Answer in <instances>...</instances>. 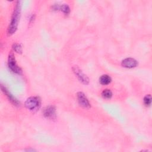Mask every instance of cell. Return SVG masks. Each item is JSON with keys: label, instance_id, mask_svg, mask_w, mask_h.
<instances>
[{"label": "cell", "instance_id": "2", "mask_svg": "<svg viewBox=\"0 0 152 152\" xmlns=\"http://www.w3.org/2000/svg\"><path fill=\"white\" fill-rule=\"evenodd\" d=\"M41 105V100L39 97L32 96L28 97L25 102V106L31 111L37 110Z\"/></svg>", "mask_w": 152, "mask_h": 152}, {"label": "cell", "instance_id": "5", "mask_svg": "<svg viewBox=\"0 0 152 152\" xmlns=\"http://www.w3.org/2000/svg\"><path fill=\"white\" fill-rule=\"evenodd\" d=\"M138 61L132 58H128L122 61L121 65L122 66L127 68H135L138 65Z\"/></svg>", "mask_w": 152, "mask_h": 152}, {"label": "cell", "instance_id": "1", "mask_svg": "<svg viewBox=\"0 0 152 152\" xmlns=\"http://www.w3.org/2000/svg\"><path fill=\"white\" fill-rule=\"evenodd\" d=\"M20 12H21V7H20L19 2H17V4L16 5L14 10V12L11 18L10 24L8 28L7 33L8 35L12 34L16 31L18 26V23L20 20Z\"/></svg>", "mask_w": 152, "mask_h": 152}, {"label": "cell", "instance_id": "11", "mask_svg": "<svg viewBox=\"0 0 152 152\" xmlns=\"http://www.w3.org/2000/svg\"><path fill=\"white\" fill-rule=\"evenodd\" d=\"M56 9L60 10L61 11H62L63 12H64L66 14H68L69 12V11H70L69 7L66 4H63L61 6H59V7L58 6Z\"/></svg>", "mask_w": 152, "mask_h": 152}, {"label": "cell", "instance_id": "4", "mask_svg": "<svg viewBox=\"0 0 152 152\" xmlns=\"http://www.w3.org/2000/svg\"><path fill=\"white\" fill-rule=\"evenodd\" d=\"M77 99L78 102L80 106L84 108H90V104L85 96V94L82 92H78L77 93Z\"/></svg>", "mask_w": 152, "mask_h": 152}, {"label": "cell", "instance_id": "13", "mask_svg": "<svg viewBox=\"0 0 152 152\" xmlns=\"http://www.w3.org/2000/svg\"><path fill=\"white\" fill-rule=\"evenodd\" d=\"M13 49L14 50L17 52V53H21L22 52V48H21V46L19 44H14V46H13Z\"/></svg>", "mask_w": 152, "mask_h": 152}, {"label": "cell", "instance_id": "12", "mask_svg": "<svg viewBox=\"0 0 152 152\" xmlns=\"http://www.w3.org/2000/svg\"><path fill=\"white\" fill-rule=\"evenodd\" d=\"M144 103L145 104V106H149L151 104V96L150 94H148L146 95L144 98Z\"/></svg>", "mask_w": 152, "mask_h": 152}, {"label": "cell", "instance_id": "10", "mask_svg": "<svg viewBox=\"0 0 152 152\" xmlns=\"http://www.w3.org/2000/svg\"><path fill=\"white\" fill-rule=\"evenodd\" d=\"M102 97L105 99H110L112 96V93L109 89H105L102 93Z\"/></svg>", "mask_w": 152, "mask_h": 152}, {"label": "cell", "instance_id": "7", "mask_svg": "<svg viewBox=\"0 0 152 152\" xmlns=\"http://www.w3.org/2000/svg\"><path fill=\"white\" fill-rule=\"evenodd\" d=\"M55 107L53 106H49L43 110V115L47 118H53L55 116Z\"/></svg>", "mask_w": 152, "mask_h": 152}, {"label": "cell", "instance_id": "6", "mask_svg": "<svg viewBox=\"0 0 152 152\" xmlns=\"http://www.w3.org/2000/svg\"><path fill=\"white\" fill-rule=\"evenodd\" d=\"M74 72L75 74V75L77 76L78 79L81 81L83 83L85 84H87L88 83V77L80 70V68H78L77 66H75L73 68Z\"/></svg>", "mask_w": 152, "mask_h": 152}, {"label": "cell", "instance_id": "9", "mask_svg": "<svg viewBox=\"0 0 152 152\" xmlns=\"http://www.w3.org/2000/svg\"><path fill=\"white\" fill-rule=\"evenodd\" d=\"M111 81H112V79L110 77L106 74L102 75L99 79V82L102 85H107L109 83H110Z\"/></svg>", "mask_w": 152, "mask_h": 152}, {"label": "cell", "instance_id": "8", "mask_svg": "<svg viewBox=\"0 0 152 152\" xmlns=\"http://www.w3.org/2000/svg\"><path fill=\"white\" fill-rule=\"evenodd\" d=\"M1 89H2V91H3L4 93H5V94H6L7 96L8 97V99H9L10 100H11V102L12 103H13L15 105H18V104H20V103L17 101V100L15 97H14L12 96V94H11L7 91V90L5 87H4L2 86H1Z\"/></svg>", "mask_w": 152, "mask_h": 152}, {"label": "cell", "instance_id": "3", "mask_svg": "<svg viewBox=\"0 0 152 152\" xmlns=\"http://www.w3.org/2000/svg\"><path fill=\"white\" fill-rule=\"evenodd\" d=\"M8 67L13 72L17 73V74H20L21 72V70L20 68L17 65L14 56L12 53L10 55H9Z\"/></svg>", "mask_w": 152, "mask_h": 152}]
</instances>
